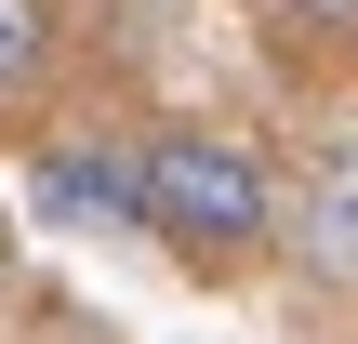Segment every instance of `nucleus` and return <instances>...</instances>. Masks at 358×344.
Instances as JSON below:
<instances>
[{"instance_id":"obj_1","label":"nucleus","mask_w":358,"mask_h":344,"mask_svg":"<svg viewBox=\"0 0 358 344\" xmlns=\"http://www.w3.org/2000/svg\"><path fill=\"white\" fill-rule=\"evenodd\" d=\"M133 199H146V239H173L186 265H239L266 239V159L239 133H146Z\"/></svg>"},{"instance_id":"obj_2","label":"nucleus","mask_w":358,"mask_h":344,"mask_svg":"<svg viewBox=\"0 0 358 344\" xmlns=\"http://www.w3.org/2000/svg\"><path fill=\"white\" fill-rule=\"evenodd\" d=\"M40 212H53V225H146L120 146H53V159H40Z\"/></svg>"},{"instance_id":"obj_3","label":"nucleus","mask_w":358,"mask_h":344,"mask_svg":"<svg viewBox=\"0 0 358 344\" xmlns=\"http://www.w3.org/2000/svg\"><path fill=\"white\" fill-rule=\"evenodd\" d=\"M292 239H306V265H319L332 292H358V146H332V159L306 172V225H292Z\"/></svg>"},{"instance_id":"obj_4","label":"nucleus","mask_w":358,"mask_h":344,"mask_svg":"<svg viewBox=\"0 0 358 344\" xmlns=\"http://www.w3.org/2000/svg\"><path fill=\"white\" fill-rule=\"evenodd\" d=\"M53 53H66V0H0V106H13V93H40V80H53Z\"/></svg>"},{"instance_id":"obj_5","label":"nucleus","mask_w":358,"mask_h":344,"mask_svg":"<svg viewBox=\"0 0 358 344\" xmlns=\"http://www.w3.org/2000/svg\"><path fill=\"white\" fill-rule=\"evenodd\" d=\"M292 27H358V0H279Z\"/></svg>"}]
</instances>
